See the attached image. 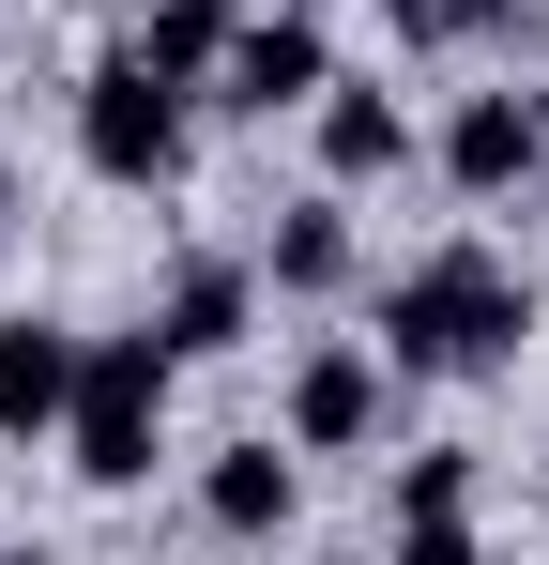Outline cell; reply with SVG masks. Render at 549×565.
<instances>
[{"mask_svg":"<svg viewBox=\"0 0 549 565\" xmlns=\"http://www.w3.org/2000/svg\"><path fill=\"white\" fill-rule=\"evenodd\" d=\"M519 337H535V290H519V260H488V245H428L412 276L381 290V352L428 367V382L443 367H504Z\"/></svg>","mask_w":549,"mask_h":565,"instance_id":"cell-1","label":"cell"},{"mask_svg":"<svg viewBox=\"0 0 549 565\" xmlns=\"http://www.w3.org/2000/svg\"><path fill=\"white\" fill-rule=\"evenodd\" d=\"M169 337L138 321V337H77V397H62V444H77L92 489H138L153 444H169Z\"/></svg>","mask_w":549,"mask_h":565,"instance_id":"cell-2","label":"cell"},{"mask_svg":"<svg viewBox=\"0 0 549 565\" xmlns=\"http://www.w3.org/2000/svg\"><path fill=\"white\" fill-rule=\"evenodd\" d=\"M77 153H92V184H169L183 169V77H153L138 46H107L77 77Z\"/></svg>","mask_w":549,"mask_h":565,"instance_id":"cell-3","label":"cell"},{"mask_svg":"<svg viewBox=\"0 0 549 565\" xmlns=\"http://www.w3.org/2000/svg\"><path fill=\"white\" fill-rule=\"evenodd\" d=\"M214 77H229L245 122H274V107H321V93H336V46H321V15L274 0V15H245V31L214 46Z\"/></svg>","mask_w":549,"mask_h":565,"instance_id":"cell-4","label":"cell"},{"mask_svg":"<svg viewBox=\"0 0 549 565\" xmlns=\"http://www.w3.org/2000/svg\"><path fill=\"white\" fill-rule=\"evenodd\" d=\"M549 169V93H473L443 122V184L458 199H504V184H535Z\"/></svg>","mask_w":549,"mask_h":565,"instance_id":"cell-5","label":"cell"},{"mask_svg":"<svg viewBox=\"0 0 549 565\" xmlns=\"http://www.w3.org/2000/svg\"><path fill=\"white\" fill-rule=\"evenodd\" d=\"M245 321H260V276H245V260H183V276H169V306H153L169 367H214V352H245Z\"/></svg>","mask_w":549,"mask_h":565,"instance_id":"cell-6","label":"cell"},{"mask_svg":"<svg viewBox=\"0 0 549 565\" xmlns=\"http://www.w3.org/2000/svg\"><path fill=\"white\" fill-rule=\"evenodd\" d=\"M366 428H381V352H305L290 367V444L305 459H352Z\"/></svg>","mask_w":549,"mask_h":565,"instance_id":"cell-7","label":"cell"},{"mask_svg":"<svg viewBox=\"0 0 549 565\" xmlns=\"http://www.w3.org/2000/svg\"><path fill=\"white\" fill-rule=\"evenodd\" d=\"M62 397H77V337H62V321H31V306H0V444L62 428Z\"/></svg>","mask_w":549,"mask_h":565,"instance_id":"cell-8","label":"cell"},{"mask_svg":"<svg viewBox=\"0 0 549 565\" xmlns=\"http://www.w3.org/2000/svg\"><path fill=\"white\" fill-rule=\"evenodd\" d=\"M198 520L245 535V551L290 535V459H274V444H214V459H198Z\"/></svg>","mask_w":549,"mask_h":565,"instance_id":"cell-9","label":"cell"},{"mask_svg":"<svg viewBox=\"0 0 549 565\" xmlns=\"http://www.w3.org/2000/svg\"><path fill=\"white\" fill-rule=\"evenodd\" d=\"M321 169H336V184L412 169V122H397V93H321Z\"/></svg>","mask_w":549,"mask_h":565,"instance_id":"cell-10","label":"cell"},{"mask_svg":"<svg viewBox=\"0 0 549 565\" xmlns=\"http://www.w3.org/2000/svg\"><path fill=\"white\" fill-rule=\"evenodd\" d=\"M274 290H352V214L336 199H290L274 214Z\"/></svg>","mask_w":549,"mask_h":565,"instance_id":"cell-11","label":"cell"},{"mask_svg":"<svg viewBox=\"0 0 549 565\" xmlns=\"http://www.w3.org/2000/svg\"><path fill=\"white\" fill-rule=\"evenodd\" d=\"M245 31V0H153V31H138V62L153 77H214V46Z\"/></svg>","mask_w":549,"mask_h":565,"instance_id":"cell-12","label":"cell"},{"mask_svg":"<svg viewBox=\"0 0 549 565\" xmlns=\"http://www.w3.org/2000/svg\"><path fill=\"white\" fill-rule=\"evenodd\" d=\"M397 520H473V444H412L397 459Z\"/></svg>","mask_w":549,"mask_h":565,"instance_id":"cell-13","label":"cell"},{"mask_svg":"<svg viewBox=\"0 0 549 565\" xmlns=\"http://www.w3.org/2000/svg\"><path fill=\"white\" fill-rule=\"evenodd\" d=\"M397 46H473V31H519V0H381Z\"/></svg>","mask_w":549,"mask_h":565,"instance_id":"cell-14","label":"cell"},{"mask_svg":"<svg viewBox=\"0 0 549 565\" xmlns=\"http://www.w3.org/2000/svg\"><path fill=\"white\" fill-rule=\"evenodd\" d=\"M397 565H473V520H397Z\"/></svg>","mask_w":549,"mask_h":565,"instance_id":"cell-15","label":"cell"},{"mask_svg":"<svg viewBox=\"0 0 549 565\" xmlns=\"http://www.w3.org/2000/svg\"><path fill=\"white\" fill-rule=\"evenodd\" d=\"M0 230H15V169H0Z\"/></svg>","mask_w":549,"mask_h":565,"instance_id":"cell-16","label":"cell"},{"mask_svg":"<svg viewBox=\"0 0 549 565\" xmlns=\"http://www.w3.org/2000/svg\"><path fill=\"white\" fill-rule=\"evenodd\" d=\"M0 565H46V551H0Z\"/></svg>","mask_w":549,"mask_h":565,"instance_id":"cell-17","label":"cell"},{"mask_svg":"<svg viewBox=\"0 0 549 565\" xmlns=\"http://www.w3.org/2000/svg\"><path fill=\"white\" fill-rule=\"evenodd\" d=\"M290 15H321V0H290Z\"/></svg>","mask_w":549,"mask_h":565,"instance_id":"cell-18","label":"cell"}]
</instances>
